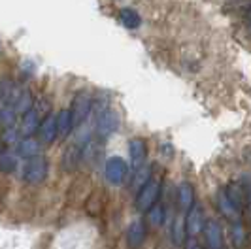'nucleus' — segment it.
I'll return each instance as SVG.
<instances>
[{
    "instance_id": "obj_1",
    "label": "nucleus",
    "mask_w": 251,
    "mask_h": 249,
    "mask_svg": "<svg viewBox=\"0 0 251 249\" xmlns=\"http://www.w3.org/2000/svg\"><path fill=\"white\" fill-rule=\"evenodd\" d=\"M48 174H50V161L42 155L38 157H32V159H26V162L21 168V177L23 181L28 183V185H40L48 179Z\"/></svg>"
},
{
    "instance_id": "obj_2",
    "label": "nucleus",
    "mask_w": 251,
    "mask_h": 249,
    "mask_svg": "<svg viewBox=\"0 0 251 249\" xmlns=\"http://www.w3.org/2000/svg\"><path fill=\"white\" fill-rule=\"evenodd\" d=\"M161 195V181L157 179H148L144 185L140 187L138 195H136V210L138 212H148L150 208H153L159 200Z\"/></svg>"
},
{
    "instance_id": "obj_3",
    "label": "nucleus",
    "mask_w": 251,
    "mask_h": 249,
    "mask_svg": "<svg viewBox=\"0 0 251 249\" xmlns=\"http://www.w3.org/2000/svg\"><path fill=\"white\" fill-rule=\"evenodd\" d=\"M91 108H93V99L91 95L85 93V91H79L77 95L72 100V106H70V115H72V123L74 126L81 124L91 113Z\"/></svg>"
},
{
    "instance_id": "obj_4",
    "label": "nucleus",
    "mask_w": 251,
    "mask_h": 249,
    "mask_svg": "<svg viewBox=\"0 0 251 249\" xmlns=\"http://www.w3.org/2000/svg\"><path fill=\"white\" fill-rule=\"evenodd\" d=\"M128 166L121 157H110L104 164V175L110 185H121L125 181Z\"/></svg>"
},
{
    "instance_id": "obj_5",
    "label": "nucleus",
    "mask_w": 251,
    "mask_h": 249,
    "mask_svg": "<svg viewBox=\"0 0 251 249\" xmlns=\"http://www.w3.org/2000/svg\"><path fill=\"white\" fill-rule=\"evenodd\" d=\"M202 230H204V238H206L208 249H223L225 238H223V226H221L219 221L208 219L204 223V226H202Z\"/></svg>"
},
{
    "instance_id": "obj_6",
    "label": "nucleus",
    "mask_w": 251,
    "mask_h": 249,
    "mask_svg": "<svg viewBox=\"0 0 251 249\" xmlns=\"http://www.w3.org/2000/svg\"><path fill=\"white\" fill-rule=\"evenodd\" d=\"M42 119H44V115L38 112L34 106L26 113H23V115H21V124H19V128H17L21 138H30L32 134H36Z\"/></svg>"
},
{
    "instance_id": "obj_7",
    "label": "nucleus",
    "mask_w": 251,
    "mask_h": 249,
    "mask_svg": "<svg viewBox=\"0 0 251 249\" xmlns=\"http://www.w3.org/2000/svg\"><path fill=\"white\" fill-rule=\"evenodd\" d=\"M148 236V230H146V224L142 219H136L128 224L126 228V248L128 249H140L146 242Z\"/></svg>"
},
{
    "instance_id": "obj_8",
    "label": "nucleus",
    "mask_w": 251,
    "mask_h": 249,
    "mask_svg": "<svg viewBox=\"0 0 251 249\" xmlns=\"http://www.w3.org/2000/svg\"><path fill=\"white\" fill-rule=\"evenodd\" d=\"M83 159V148L75 142V144H70L63 153V159H61V166H63L64 172H75L79 162Z\"/></svg>"
},
{
    "instance_id": "obj_9",
    "label": "nucleus",
    "mask_w": 251,
    "mask_h": 249,
    "mask_svg": "<svg viewBox=\"0 0 251 249\" xmlns=\"http://www.w3.org/2000/svg\"><path fill=\"white\" fill-rule=\"evenodd\" d=\"M185 236L187 238H197L202 232V226H204V215H202V210L199 206H193L187 212V217H185Z\"/></svg>"
},
{
    "instance_id": "obj_10",
    "label": "nucleus",
    "mask_w": 251,
    "mask_h": 249,
    "mask_svg": "<svg viewBox=\"0 0 251 249\" xmlns=\"http://www.w3.org/2000/svg\"><path fill=\"white\" fill-rule=\"evenodd\" d=\"M146 155H148V148L146 142L142 138H132L128 142V157H130V166L134 170H140L146 162Z\"/></svg>"
},
{
    "instance_id": "obj_11",
    "label": "nucleus",
    "mask_w": 251,
    "mask_h": 249,
    "mask_svg": "<svg viewBox=\"0 0 251 249\" xmlns=\"http://www.w3.org/2000/svg\"><path fill=\"white\" fill-rule=\"evenodd\" d=\"M15 155L21 157V159H32L42 155V144L38 142L36 138H21L17 144H15Z\"/></svg>"
},
{
    "instance_id": "obj_12",
    "label": "nucleus",
    "mask_w": 251,
    "mask_h": 249,
    "mask_svg": "<svg viewBox=\"0 0 251 249\" xmlns=\"http://www.w3.org/2000/svg\"><path fill=\"white\" fill-rule=\"evenodd\" d=\"M226 200L236 208V212L244 213L246 206H248V199H246V191L244 187L238 185V183H228V185L223 189Z\"/></svg>"
},
{
    "instance_id": "obj_13",
    "label": "nucleus",
    "mask_w": 251,
    "mask_h": 249,
    "mask_svg": "<svg viewBox=\"0 0 251 249\" xmlns=\"http://www.w3.org/2000/svg\"><path fill=\"white\" fill-rule=\"evenodd\" d=\"M38 134H40V140L44 144H53L57 140V115L55 113H48L42 123H40V128H38Z\"/></svg>"
},
{
    "instance_id": "obj_14",
    "label": "nucleus",
    "mask_w": 251,
    "mask_h": 249,
    "mask_svg": "<svg viewBox=\"0 0 251 249\" xmlns=\"http://www.w3.org/2000/svg\"><path fill=\"white\" fill-rule=\"evenodd\" d=\"M117 126H119V119L112 110H104L97 119V132L100 136H110Z\"/></svg>"
},
{
    "instance_id": "obj_15",
    "label": "nucleus",
    "mask_w": 251,
    "mask_h": 249,
    "mask_svg": "<svg viewBox=\"0 0 251 249\" xmlns=\"http://www.w3.org/2000/svg\"><path fill=\"white\" fill-rule=\"evenodd\" d=\"M177 204L181 212H189L195 206V189L187 181H183L177 187Z\"/></svg>"
},
{
    "instance_id": "obj_16",
    "label": "nucleus",
    "mask_w": 251,
    "mask_h": 249,
    "mask_svg": "<svg viewBox=\"0 0 251 249\" xmlns=\"http://www.w3.org/2000/svg\"><path fill=\"white\" fill-rule=\"evenodd\" d=\"M217 208H219V213L225 217L226 221H230V223H238V221H242V213L236 212V208L226 200L223 191L217 195Z\"/></svg>"
},
{
    "instance_id": "obj_17",
    "label": "nucleus",
    "mask_w": 251,
    "mask_h": 249,
    "mask_svg": "<svg viewBox=\"0 0 251 249\" xmlns=\"http://www.w3.org/2000/svg\"><path fill=\"white\" fill-rule=\"evenodd\" d=\"M57 115V136L59 138H68L70 132L74 130V123H72V115H70V110H61Z\"/></svg>"
},
{
    "instance_id": "obj_18",
    "label": "nucleus",
    "mask_w": 251,
    "mask_h": 249,
    "mask_svg": "<svg viewBox=\"0 0 251 249\" xmlns=\"http://www.w3.org/2000/svg\"><path fill=\"white\" fill-rule=\"evenodd\" d=\"M119 17H121V23H123L126 28H130V30H136V28L142 25L140 13L136 12V10H132V8H123L121 13H119Z\"/></svg>"
},
{
    "instance_id": "obj_19",
    "label": "nucleus",
    "mask_w": 251,
    "mask_h": 249,
    "mask_svg": "<svg viewBox=\"0 0 251 249\" xmlns=\"http://www.w3.org/2000/svg\"><path fill=\"white\" fill-rule=\"evenodd\" d=\"M17 113L10 104H0V128H10L15 124Z\"/></svg>"
},
{
    "instance_id": "obj_20",
    "label": "nucleus",
    "mask_w": 251,
    "mask_h": 249,
    "mask_svg": "<svg viewBox=\"0 0 251 249\" xmlns=\"http://www.w3.org/2000/svg\"><path fill=\"white\" fill-rule=\"evenodd\" d=\"M15 168H17V155L12 153V151H4L0 155V172L10 174Z\"/></svg>"
},
{
    "instance_id": "obj_21",
    "label": "nucleus",
    "mask_w": 251,
    "mask_h": 249,
    "mask_svg": "<svg viewBox=\"0 0 251 249\" xmlns=\"http://www.w3.org/2000/svg\"><path fill=\"white\" fill-rule=\"evenodd\" d=\"M230 236H232V246L236 249H242L246 244V230H244V224L242 221L238 223H232V230H230Z\"/></svg>"
},
{
    "instance_id": "obj_22",
    "label": "nucleus",
    "mask_w": 251,
    "mask_h": 249,
    "mask_svg": "<svg viewBox=\"0 0 251 249\" xmlns=\"http://www.w3.org/2000/svg\"><path fill=\"white\" fill-rule=\"evenodd\" d=\"M185 224H183V219L181 217H177L176 221H174V226H172V242H174V246H183V242H185Z\"/></svg>"
},
{
    "instance_id": "obj_23",
    "label": "nucleus",
    "mask_w": 251,
    "mask_h": 249,
    "mask_svg": "<svg viewBox=\"0 0 251 249\" xmlns=\"http://www.w3.org/2000/svg\"><path fill=\"white\" fill-rule=\"evenodd\" d=\"M148 219H150V223L153 224V226H161V224L164 223V208L161 206V204H155L153 208H150L148 210Z\"/></svg>"
},
{
    "instance_id": "obj_24",
    "label": "nucleus",
    "mask_w": 251,
    "mask_h": 249,
    "mask_svg": "<svg viewBox=\"0 0 251 249\" xmlns=\"http://www.w3.org/2000/svg\"><path fill=\"white\" fill-rule=\"evenodd\" d=\"M0 140H2L6 146H15V144L21 140V134H19L17 126L13 124V126H10V128H4V134H2Z\"/></svg>"
},
{
    "instance_id": "obj_25",
    "label": "nucleus",
    "mask_w": 251,
    "mask_h": 249,
    "mask_svg": "<svg viewBox=\"0 0 251 249\" xmlns=\"http://www.w3.org/2000/svg\"><path fill=\"white\" fill-rule=\"evenodd\" d=\"M185 249H202V246L197 238H185Z\"/></svg>"
},
{
    "instance_id": "obj_26",
    "label": "nucleus",
    "mask_w": 251,
    "mask_h": 249,
    "mask_svg": "<svg viewBox=\"0 0 251 249\" xmlns=\"http://www.w3.org/2000/svg\"><path fill=\"white\" fill-rule=\"evenodd\" d=\"M4 151H8V146H6V144H4L2 140H0V155H2Z\"/></svg>"
},
{
    "instance_id": "obj_27",
    "label": "nucleus",
    "mask_w": 251,
    "mask_h": 249,
    "mask_svg": "<svg viewBox=\"0 0 251 249\" xmlns=\"http://www.w3.org/2000/svg\"><path fill=\"white\" fill-rule=\"evenodd\" d=\"M248 21H250V23H251V10H250V12H248Z\"/></svg>"
}]
</instances>
